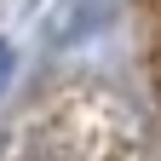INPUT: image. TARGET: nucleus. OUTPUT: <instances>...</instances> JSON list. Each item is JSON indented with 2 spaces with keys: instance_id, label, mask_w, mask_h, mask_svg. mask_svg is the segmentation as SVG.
Segmentation results:
<instances>
[{
  "instance_id": "f257e3e1",
  "label": "nucleus",
  "mask_w": 161,
  "mask_h": 161,
  "mask_svg": "<svg viewBox=\"0 0 161 161\" xmlns=\"http://www.w3.org/2000/svg\"><path fill=\"white\" fill-rule=\"evenodd\" d=\"M0 161H161L121 69L92 58L35 69L0 109Z\"/></svg>"
},
{
  "instance_id": "f03ea898",
  "label": "nucleus",
  "mask_w": 161,
  "mask_h": 161,
  "mask_svg": "<svg viewBox=\"0 0 161 161\" xmlns=\"http://www.w3.org/2000/svg\"><path fill=\"white\" fill-rule=\"evenodd\" d=\"M121 80L161 150V0H121Z\"/></svg>"
}]
</instances>
